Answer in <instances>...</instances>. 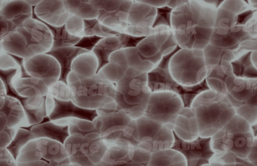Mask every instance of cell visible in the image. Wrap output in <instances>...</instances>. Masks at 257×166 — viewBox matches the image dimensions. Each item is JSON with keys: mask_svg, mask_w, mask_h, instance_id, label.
Wrapping results in <instances>:
<instances>
[{"mask_svg": "<svg viewBox=\"0 0 257 166\" xmlns=\"http://www.w3.org/2000/svg\"><path fill=\"white\" fill-rule=\"evenodd\" d=\"M257 9L242 1H224L216 10L209 45L221 53L234 52L244 42L257 41Z\"/></svg>", "mask_w": 257, "mask_h": 166, "instance_id": "6da1fadb", "label": "cell"}, {"mask_svg": "<svg viewBox=\"0 0 257 166\" xmlns=\"http://www.w3.org/2000/svg\"><path fill=\"white\" fill-rule=\"evenodd\" d=\"M216 9L204 1L191 0L173 10L171 28L182 49H203L213 32Z\"/></svg>", "mask_w": 257, "mask_h": 166, "instance_id": "7a4b0ae2", "label": "cell"}, {"mask_svg": "<svg viewBox=\"0 0 257 166\" xmlns=\"http://www.w3.org/2000/svg\"><path fill=\"white\" fill-rule=\"evenodd\" d=\"M190 108L202 137H212L236 114L226 95L211 90L197 95Z\"/></svg>", "mask_w": 257, "mask_h": 166, "instance_id": "3957f363", "label": "cell"}, {"mask_svg": "<svg viewBox=\"0 0 257 166\" xmlns=\"http://www.w3.org/2000/svg\"><path fill=\"white\" fill-rule=\"evenodd\" d=\"M96 111L98 116L93 122L108 148L125 145L138 147L136 120L121 110L115 101Z\"/></svg>", "mask_w": 257, "mask_h": 166, "instance_id": "277c9868", "label": "cell"}, {"mask_svg": "<svg viewBox=\"0 0 257 166\" xmlns=\"http://www.w3.org/2000/svg\"><path fill=\"white\" fill-rule=\"evenodd\" d=\"M115 85L118 106L134 119L142 116L152 93L148 73L128 67Z\"/></svg>", "mask_w": 257, "mask_h": 166, "instance_id": "5b68a950", "label": "cell"}, {"mask_svg": "<svg viewBox=\"0 0 257 166\" xmlns=\"http://www.w3.org/2000/svg\"><path fill=\"white\" fill-rule=\"evenodd\" d=\"M67 83L72 92V101L82 108L97 110L114 101L115 84L99 74L81 78L71 71Z\"/></svg>", "mask_w": 257, "mask_h": 166, "instance_id": "8992f818", "label": "cell"}, {"mask_svg": "<svg viewBox=\"0 0 257 166\" xmlns=\"http://www.w3.org/2000/svg\"><path fill=\"white\" fill-rule=\"evenodd\" d=\"M254 138L250 124L236 114L211 137V147L215 153L228 152L247 159Z\"/></svg>", "mask_w": 257, "mask_h": 166, "instance_id": "52a82bcc", "label": "cell"}, {"mask_svg": "<svg viewBox=\"0 0 257 166\" xmlns=\"http://www.w3.org/2000/svg\"><path fill=\"white\" fill-rule=\"evenodd\" d=\"M180 49L178 45L174 51L164 56L160 63L148 73V85L151 92L166 91L178 94L182 99L184 107H190L197 95L210 89L206 78L200 83L192 86L182 85L173 78L169 71V62L172 56Z\"/></svg>", "mask_w": 257, "mask_h": 166, "instance_id": "ba28073f", "label": "cell"}, {"mask_svg": "<svg viewBox=\"0 0 257 166\" xmlns=\"http://www.w3.org/2000/svg\"><path fill=\"white\" fill-rule=\"evenodd\" d=\"M18 166H60L70 163L63 144L46 138H35L20 150Z\"/></svg>", "mask_w": 257, "mask_h": 166, "instance_id": "9c48e42d", "label": "cell"}, {"mask_svg": "<svg viewBox=\"0 0 257 166\" xmlns=\"http://www.w3.org/2000/svg\"><path fill=\"white\" fill-rule=\"evenodd\" d=\"M226 94L236 114L251 125L257 124V79L236 77L234 74L225 81Z\"/></svg>", "mask_w": 257, "mask_h": 166, "instance_id": "30bf717a", "label": "cell"}, {"mask_svg": "<svg viewBox=\"0 0 257 166\" xmlns=\"http://www.w3.org/2000/svg\"><path fill=\"white\" fill-rule=\"evenodd\" d=\"M169 68L173 78L182 85L200 83L207 74L203 50L181 48L170 59Z\"/></svg>", "mask_w": 257, "mask_h": 166, "instance_id": "8fae6325", "label": "cell"}, {"mask_svg": "<svg viewBox=\"0 0 257 166\" xmlns=\"http://www.w3.org/2000/svg\"><path fill=\"white\" fill-rule=\"evenodd\" d=\"M64 145L70 163L77 166H94L108 149L98 132L70 135Z\"/></svg>", "mask_w": 257, "mask_h": 166, "instance_id": "7c38bea8", "label": "cell"}, {"mask_svg": "<svg viewBox=\"0 0 257 166\" xmlns=\"http://www.w3.org/2000/svg\"><path fill=\"white\" fill-rule=\"evenodd\" d=\"M184 107L177 94L160 91L151 93L144 116L173 131L178 115Z\"/></svg>", "mask_w": 257, "mask_h": 166, "instance_id": "4fadbf2b", "label": "cell"}, {"mask_svg": "<svg viewBox=\"0 0 257 166\" xmlns=\"http://www.w3.org/2000/svg\"><path fill=\"white\" fill-rule=\"evenodd\" d=\"M136 120L138 148L141 152L152 154L172 147L174 141L173 131L144 115Z\"/></svg>", "mask_w": 257, "mask_h": 166, "instance_id": "5bb4252c", "label": "cell"}, {"mask_svg": "<svg viewBox=\"0 0 257 166\" xmlns=\"http://www.w3.org/2000/svg\"><path fill=\"white\" fill-rule=\"evenodd\" d=\"M99 11L98 20L103 25L124 33L133 0H90Z\"/></svg>", "mask_w": 257, "mask_h": 166, "instance_id": "9a60e30c", "label": "cell"}, {"mask_svg": "<svg viewBox=\"0 0 257 166\" xmlns=\"http://www.w3.org/2000/svg\"><path fill=\"white\" fill-rule=\"evenodd\" d=\"M16 30L25 37L27 43V51L30 57L46 54L52 50V33L48 25L38 19L32 18Z\"/></svg>", "mask_w": 257, "mask_h": 166, "instance_id": "2e32d148", "label": "cell"}, {"mask_svg": "<svg viewBox=\"0 0 257 166\" xmlns=\"http://www.w3.org/2000/svg\"><path fill=\"white\" fill-rule=\"evenodd\" d=\"M174 143L171 148L183 155L187 166H203L209 164L215 152L211 147V137L199 136L192 141L181 139L173 131Z\"/></svg>", "mask_w": 257, "mask_h": 166, "instance_id": "e0dca14e", "label": "cell"}, {"mask_svg": "<svg viewBox=\"0 0 257 166\" xmlns=\"http://www.w3.org/2000/svg\"><path fill=\"white\" fill-rule=\"evenodd\" d=\"M157 15V8L134 1L127 19L124 33L132 36L147 37L153 34V26Z\"/></svg>", "mask_w": 257, "mask_h": 166, "instance_id": "ac0fdd59", "label": "cell"}, {"mask_svg": "<svg viewBox=\"0 0 257 166\" xmlns=\"http://www.w3.org/2000/svg\"><path fill=\"white\" fill-rule=\"evenodd\" d=\"M21 63L29 76L43 80L48 86L60 79V66L56 59L48 53L23 59Z\"/></svg>", "mask_w": 257, "mask_h": 166, "instance_id": "d6986e66", "label": "cell"}, {"mask_svg": "<svg viewBox=\"0 0 257 166\" xmlns=\"http://www.w3.org/2000/svg\"><path fill=\"white\" fill-rule=\"evenodd\" d=\"M144 38L121 33L100 39L92 50L98 60V71L109 63V57L113 53L122 49L136 47Z\"/></svg>", "mask_w": 257, "mask_h": 166, "instance_id": "ffe728a7", "label": "cell"}, {"mask_svg": "<svg viewBox=\"0 0 257 166\" xmlns=\"http://www.w3.org/2000/svg\"><path fill=\"white\" fill-rule=\"evenodd\" d=\"M32 18L33 8L26 1H0V19L7 21L14 30Z\"/></svg>", "mask_w": 257, "mask_h": 166, "instance_id": "44dd1931", "label": "cell"}, {"mask_svg": "<svg viewBox=\"0 0 257 166\" xmlns=\"http://www.w3.org/2000/svg\"><path fill=\"white\" fill-rule=\"evenodd\" d=\"M35 17L48 25L61 27L71 15L66 10L64 1H42L34 10Z\"/></svg>", "mask_w": 257, "mask_h": 166, "instance_id": "7402d4cb", "label": "cell"}, {"mask_svg": "<svg viewBox=\"0 0 257 166\" xmlns=\"http://www.w3.org/2000/svg\"><path fill=\"white\" fill-rule=\"evenodd\" d=\"M55 99L54 109L48 117L50 120L79 118L93 121L98 116L96 110L82 108L75 104L72 100L61 101Z\"/></svg>", "mask_w": 257, "mask_h": 166, "instance_id": "603a6c76", "label": "cell"}, {"mask_svg": "<svg viewBox=\"0 0 257 166\" xmlns=\"http://www.w3.org/2000/svg\"><path fill=\"white\" fill-rule=\"evenodd\" d=\"M0 112H3L7 117V128L28 127L24 107L21 101L17 98L7 95L3 106L0 108Z\"/></svg>", "mask_w": 257, "mask_h": 166, "instance_id": "cb8c5ba5", "label": "cell"}, {"mask_svg": "<svg viewBox=\"0 0 257 166\" xmlns=\"http://www.w3.org/2000/svg\"><path fill=\"white\" fill-rule=\"evenodd\" d=\"M223 62L222 58L216 63L206 67V80L210 90L226 95V80L233 73L230 62L225 66Z\"/></svg>", "mask_w": 257, "mask_h": 166, "instance_id": "d4e9b609", "label": "cell"}, {"mask_svg": "<svg viewBox=\"0 0 257 166\" xmlns=\"http://www.w3.org/2000/svg\"><path fill=\"white\" fill-rule=\"evenodd\" d=\"M173 131L185 141H192L199 136L196 119L190 107H184L179 113Z\"/></svg>", "mask_w": 257, "mask_h": 166, "instance_id": "484cf974", "label": "cell"}, {"mask_svg": "<svg viewBox=\"0 0 257 166\" xmlns=\"http://www.w3.org/2000/svg\"><path fill=\"white\" fill-rule=\"evenodd\" d=\"M30 130L36 138H48L63 144L70 136L68 124H59L51 120L32 126Z\"/></svg>", "mask_w": 257, "mask_h": 166, "instance_id": "4316f807", "label": "cell"}, {"mask_svg": "<svg viewBox=\"0 0 257 166\" xmlns=\"http://www.w3.org/2000/svg\"><path fill=\"white\" fill-rule=\"evenodd\" d=\"M13 88L17 95L21 98L46 97L48 94V86L46 83L31 76L19 78L14 82Z\"/></svg>", "mask_w": 257, "mask_h": 166, "instance_id": "83f0119b", "label": "cell"}, {"mask_svg": "<svg viewBox=\"0 0 257 166\" xmlns=\"http://www.w3.org/2000/svg\"><path fill=\"white\" fill-rule=\"evenodd\" d=\"M1 48L6 53L22 59L30 57L27 51V43L24 36L15 30L0 38Z\"/></svg>", "mask_w": 257, "mask_h": 166, "instance_id": "f1b7e54d", "label": "cell"}, {"mask_svg": "<svg viewBox=\"0 0 257 166\" xmlns=\"http://www.w3.org/2000/svg\"><path fill=\"white\" fill-rule=\"evenodd\" d=\"M89 51L74 46L51 50L48 54L54 57L60 66L61 72L59 80L67 82L68 75L72 71L71 66L74 59L79 55Z\"/></svg>", "mask_w": 257, "mask_h": 166, "instance_id": "f546056e", "label": "cell"}, {"mask_svg": "<svg viewBox=\"0 0 257 166\" xmlns=\"http://www.w3.org/2000/svg\"><path fill=\"white\" fill-rule=\"evenodd\" d=\"M44 96H36L21 98V101L24 107L28 121V126L38 124L47 117L45 108Z\"/></svg>", "mask_w": 257, "mask_h": 166, "instance_id": "4dcf8cb0", "label": "cell"}, {"mask_svg": "<svg viewBox=\"0 0 257 166\" xmlns=\"http://www.w3.org/2000/svg\"><path fill=\"white\" fill-rule=\"evenodd\" d=\"M72 71L81 78H87L97 74L98 62L92 51L83 53L77 56L71 66Z\"/></svg>", "mask_w": 257, "mask_h": 166, "instance_id": "1f68e13d", "label": "cell"}, {"mask_svg": "<svg viewBox=\"0 0 257 166\" xmlns=\"http://www.w3.org/2000/svg\"><path fill=\"white\" fill-rule=\"evenodd\" d=\"M64 7L71 15L83 20L97 18L99 11L90 3V0H65Z\"/></svg>", "mask_w": 257, "mask_h": 166, "instance_id": "d6a6232c", "label": "cell"}, {"mask_svg": "<svg viewBox=\"0 0 257 166\" xmlns=\"http://www.w3.org/2000/svg\"><path fill=\"white\" fill-rule=\"evenodd\" d=\"M252 51H247L230 62L234 75L237 78L257 79V68L252 62Z\"/></svg>", "mask_w": 257, "mask_h": 166, "instance_id": "836d02e7", "label": "cell"}, {"mask_svg": "<svg viewBox=\"0 0 257 166\" xmlns=\"http://www.w3.org/2000/svg\"><path fill=\"white\" fill-rule=\"evenodd\" d=\"M148 166H187V164L182 154L170 148L151 154Z\"/></svg>", "mask_w": 257, "mask_h": 166, "instance_id": "e575fe53", "label": "cell"}, {"mask_svg": "<svg viewBox=\"0 0 257 166\" xmlns=\"http://www.w3.org/2000/svg\"><path fill=\"white\" fill-rule=\"evenodd\" d=\"M48 26L53 38V45L51 50L76 46L81 39L70 34L65 25L61 27Z\"/></svg>", "mask_w": 257, "mask_h": 166, "instance_id": "d590c367", "label": "cell"}, {"mask_svg": "<svg viewBox=\"0 0 257 166\" xmlns=\"http://www.w3.org/2000/svg\"><path fill=\"white\" fill-rule=\"evenodd\" d=\"M84 37L97 36L101 38L121 34L102 25L97 18L84 20Z\"/></svg>", "mask_w": 257, "mask_h": 166, "instance_id": "8d00e7d4", "label": "cell"}, {"mask_svg": "<svg viewBox=\"0 0 257 166\" xmlns=\"http://www.w3.org/2000/svg\"><path fill=\"white\" fill-rule=\"evenodd\" d=\"M35 138L36 137L30 130L20 127L13 140L6 148L16 159L21 149L30 141Z\"/></svg>", "mask_w": 257, "mask_h": 166, "instance_id": "74e56055", "label": "cell"}, {"mask_svg": "<svg viewBox=\"0 0 257 166\" xmlns=\"http://www.w3.org/2000/svg\"><path fill=\"white\" fill-rule=\"evenodd\" d=\"M68 125L70 135L79 134L85 136L98 132L94 123L91 121L79 118H70Z\"/></svg>", "mask_w": 257, "mask_h": 166, "instance_id": "f35d334b", "label": "cell"}, {"mask_svg": "<svg viewBox=\"0 0 257 166\" xmlns=\"http://www.w3.org/2000/svg\"><path fill=\"white\" fill-rule=\"evenodd\" d=\"M48 93L54 98L61 101H71L73 94L66 82L59 80L48 86Z\"/></svg>", "mask_w": 257, "mask_h": 166, "instance_id": "ab89813d", "label": "cell"}, {"mask_svg": "<svg viewBox=\"0 0 257 166\" xmlns=\"http://www.w3.org/2000/svg\"><path fill=\"white\" fill-rule=\"evenodd\" d=\"M68 33L72 36L82 38L84 37V20L74 15H71L65 23Z\"/></svg>", "mask_w": 257, "mask_h": 166, "instance_id": "60d3db41", "label": "cell"}, {"mask_svg": "<svg viewBox=\"0 0 257 166\" xmlns=\"http://www.w3.org/2000/svg\"><path fill=\"white\" fill-rule=\"evenodd\" d=\"M23 68L22 63L13 56L0 49V71H6Z\"/></svg>", "mask_w": 257, "mask_h": 166, "instance_id": "b9f144b4", "label": "cell"}, {"mask_svg": "<svg viewBox=\"0 0 257 166\" xmlns=\"http://www.w3.org/2000/svg\"><path fill=\"white\" fill-rule=\"evenodd\" d=\"M173 9L165 6L157 8V15L153 26V28L160 26H166L171 27V14Z\"/></svg>", "mask_w": 257, "mask_h": 166, "instance_id": "7bdbcfd3", "label": "cell"}, {"mask_svg": "<svg viewBox=\"0 0 257 166\" xmlns=\"http://www.w3.org/2000/svg\"><path fill=\"white\" fill-rule=\"evenodd\" d=\"M18 128H9L7 127L4 130L1 131L0 147L6 148L11 143Z\"/></svg>", "mask_w": 257, "mask_h": 166, "instance_id": "ee69618b", "label": "cell"}, {"mask_svg": "<svg viewBox=\"0 0 257 166\" xmlns=\"http://www.w3.org/2000/svg\"><path fill=\"white\" fill-rule=\"evenodd\" d=\"M1 166H18L16 158L6 148L0 147Z\"/></svg>", "mask_w": 257, "mask_h": 166, "instance_id": "f6af8a7d", "label": "cell"}, {"mask_svg": "<svg viewBox=\"0 0 257 166\" xmlns=\"http://www.w3.org/2000/svg\"><path fill=\"white\" fill-rule=\"evenodd\" d=\"M101 39L97 36L83 37L75 46L92 51L95 45Z\"/></svg>", "mask_w": 257, "mask_h": 166, "instance_id": "bcb514c9", "label": "cell"}, {"mask_svg": "<svg viewBox=\"0 0 257 166\" xmlns=\"http://www.w3.org/2000/svg\"><path fill=\"white\" fill-rule=\"evenodd\" d=\"M209 164L211 166H254L249 160L244 162H236L231 163H222L215 160H211Z\"/></svg>", "mask_w": 257, "mask_h": 166, "instance_id": "7dc6e473", "label": "cell"}, {"mask_svg": "<svg viewBox=\"0 0 257 166\" xmlns=\"http://www.w3.org/2000/svg\"><path fill=\"white\" fill-rule=\"evenodd\" d=\"M247 159L254 166H257V137H254L251 151Z\"/></svg>", "mask_w": 257, "mask_h": 166, "instance_id": "c3c4849f", "label": "cell"}, {"mask_svg": "<svg viewBox=\"0 0 257 166\" xmlns=\"http://www.w3.org/2000/svg\"><path fill=\"white\" fill-rule=\"evenodd\" d=\"M55 106V99L49 93L45 98V108L47 117L52 112Z\"/></svg>", "mask_w": 257, "mask_h": 166, "instance_id": "681fc988", "label": "cell"}, {"mask_svg": "<svg viewBox=\"0 0 257 166\" xmlns=\"http://www.w3.org/2000/svg\"><path fill=\"white\" fill-rule=\"evenodd\" d=\"M0 88V108L2 107L5 102V99L7 95L8 85L6 82L1 78Z\"/></svg>", "mask_w": 257, "mask_h": 166, "instance_id": "f907efd6", "label": "cell"}, {"mask_svg": "<svg viewBox=\"0 0 257 166\" xmlns=\"http://www.w3.org/2000/svg\"><path fill=\"white\" fill-rule=\"evenodd\" d=\"M141 2L155 7L156 8H162L166 6L169 1H140Z\"/></svg>", "mask_w": 257, "mask_h": 166, "instance_id": "816d5d0a", "label": "cell"}, {"mask_svg": "<svg viewBox=\"0 0 257 166\" xmlns=\"http://www.w3.org/2000/svg\"><path fill=\"white\" fill-rule=\"evenodd\" d=\"M187 2V1H169L167 6L173 10L183 5Z\"/></svg>", "mask_w": 257, "mask_h": 166, "instance_id": "f5cc1de1", "label": "cell"}, {"mask_svg": "<svg viewBox=\"0 0 257 166\" xmlns=\"http://www.w3.org/2000/svg\"><path fill=\"white\" fill-rule=\"evenodd\" d=\"M1 131L4 130L7 127V119L6 115L0 112Z\"/></svg>", "mask_w": 257, "mask_h": 166, "instance_id": "db71d44e", "label": "cell"}, {"mask_svg": "<svg viewBox=\"0 0 257 166\" xmlns=\"http://www.w3.org/2000/svg\"><path fill=\"white\" fill-rule=\"evenodd\" d=\"M205 3L213 6L217 10L224 3V1H204Z\"/></svg>", "mask_w": 257, "mask_h": 166, "instance_id": "11a10c76", "label": "cell"}, {"mask_svg": "<svg viewBox=\"0 0 257 166\" xmlns=\"http://www.w3.org/2000/svg\"><path fill=\"white\" fill-rule=\"evenodd\" d=\"M41 1H36V0H35V1L26 0V2L32 7H33V6L35 7V6H37L38 4H39L41 3Z\"/></svg>", "mask_w": 257, "mask_h": 166, "instance_id": "9f6ffc18", "label": "cell"}, {"mask_svg": "<svg viewBox=\"0 0 257 166\" xmlns=\"http://www.w3.org/2000/svg\"><path fill=\"white\" fill-rule=\"evenodd\" d=\"M250 3L252 4V7L257 9V1H251Z\"/></svg>", "mask_w": 257, "mask_h": 166, "instance_id": "6f0895ef", "label": "cell"}, {"mask_svg": "<svg viewBox=\"0 0 257 166\" xmlns=\"http://www.w3.org/2000/svg\"><path fill=\"white\" fill-rule=\"evenodd\" d=\"M252 129L253 131L254 136L257 137V127L256 128L252 127Z\"/></svg>", "mask_w": 257, "mask_h": 166, "instance_id": "680465c9", "label": "cell"}]
</instances>
